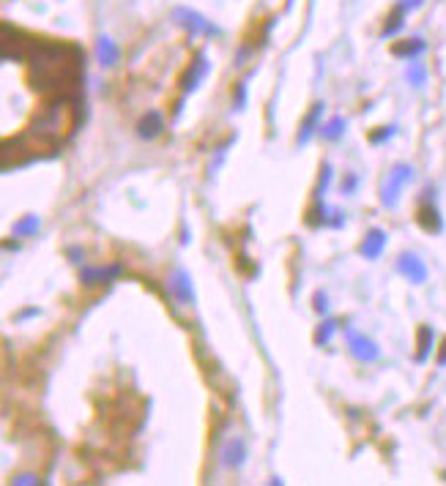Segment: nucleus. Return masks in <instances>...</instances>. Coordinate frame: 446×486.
I'll list each match as a JSON object with an SVG mask.
<instances>
[{
    "label": "nucleus",
    "instance_id": "1",
    "mask_svg": "<svg viewBox=\"0 0 446 486\" xmlns=\"http://www.w3.org/2000/svg\"><path fill=\"white\" fill-rule=\"evenodd\" d=\"M28 63H31L28 80H31L34 91H39V93H50V91L69 93L83 80L85 55L77 44L34 38Z\"/></svg>",
    "mask_w": 446,
    "mask_h": 486
},
{
    "label": "nucleus",
    "instance_id": "2",
    "mask_svg": "<svg viewBox=\"0 0 446 486\" xmlns=\"http://www.w3.org/2000/svg\"><path fill=\"white\" fill-rule=\"evenodd\" d=\"M77 123H80V98L74 93H58L36 113V118L25 131V137L36 148L55 150L74 134Z\"/></svg>",
    "mask_w": 446,
    "mask_h": 486
},
{
    "label": "nucleus",
    "instance_id": "3",
    "mask_svg": "<svg viewBox=\"0 0 446 486\" xmlns=\"http://www.w3.org/2000/svg\"><path fill=\"white\" fill-rule=\"evenodd\" d=\"M31 41L22 31L11 28L9 22L3 25V61H28L31 55Z\"/></svg>",
    "mask_w": 446,
    "mask_h": 486
},
{
    "label": "nucleus",
    "instance_id": "4",
    "mask_svg": "<svg viewBox=\"0 0 446 486\" xmlns=\"http://www.w3.org/2000/svg\"><path fill=\"white\" fill-rule=\"evenodd\" d=\"M173 19L181 25L183 31L192 33V36H219V28H216L214 22H208L206 16L192 11V9H176Z\"/></svg>",
    "mask_w": 446,
    "mask_h": 486
},
{
    "label": "nucleus",
    "instance_id": "5",
    "mask_svg": "<svg viewBox=\"0 0 446 486\" xmlns=\"http://www.w3.org/2000/svg\"><path fill=\"white\" fill-rule=\"evenodd\" d=\"M411 178H413L411 167H405V164L395 167V172L389 175V183H386V189H383V202H386V205H395L397 197H400V189H402Z\"/></svg>",
    "mask_w": 446,
    "mask_h": 486
},
{
    "label": "nucleus",
    "instance_id": "6",
    "mask_svg": "<svg viewBox=\"0 0 446 486\" xmlns=\"http://www.w3.org/2000/svg\"><path fill=\"white\" fill-rule=\"evenodd\" d=\"M206 71H208V61H206V55H203V52H198V55H195V63L183 71L178 85H181L183 91L189 93V91H195V88L200 85V80L206 77Z\"/></svg>",
    "mask_w": 446,
    "mask_h": 486
},
{
    "label": "nucleus",
    "instance_id": "7",
    "mask_svg": "<svg viewBox=\"0 0 446 486\" xmlns=\"http://www.w3.org/2000/svg\"><path fill=\"white\" fill-rule=\"evenodd\" d=\"M397 268H400V274L408 276L413 284H422L425 279H427V268H425V262L419 257H413V254H402L400 262H397Z\"/></svg>",
    "mask_w": 446,
    "mask_h": 486
},
{
    "label": "nucleus",
    "instance_id": "8",
    "mask_svg": "<svg viewBox=\"0 0 446 486\" xmlns=\"http://www.w3.org/2000/svg\"><path fill=\"white\" fill-rule=\"evenodd\" d=\"M348 344H350V353L359 358V361H375L378 358V347L372 341L362 336V334H348Z\"/></svg>",
    "mask_w": 446,
    "mask_h": 486
},
{
    "label": "nucleus",
    "instance_id": "9",
    "mask_svg": "<svg viewBox=\"0 0 446 486\" xmlns=\"http://www.w3.org/2000/svg\"><path fill=\"white\" fill-rule=\"evenodd\" d=\"M383 246H386V235H383V229H370L367 232V238L362 241L359 246V252H362L367 259H375L383 252Z\"/></svg>",
    "mask_w": 446,
    "mask_h": 486
},
{
    "label": "nucleus",
    "instance_id": "10",
    "mask_svg": "<svg viewBox=\"0 0 446 486\" xmlns=\"http://www.w3.org/2000/svg\"><path fill=\"white\" fill-rule=\"evenodd\" d=\"M416 224L425 229V232H441V216L438 211L432 208V205H422L419 211H416Z\"/></svg>",
    "mask_w": 446,
    "mask_h": 486
},
{
    "label": "nucleus",
    "instance_id": "11",
    "mask_svg": "<svg viewBox=\"0 0 446 486\" xmlns=\"http://www.w3.org/2000/svg\"><path fill=\"white\" fill-rule=\"evenodd\" d=\"M162 129H165V123H162V115L159 113H148L140 123H137V134H140L143 140H153Z\"/></svg>",
    "mask_w": 446,
    "mask_h": 486
},
{
    "label": "nucleus",
    "instance_id": "12",
    "mask_svg": "<svg viewBox=\"0 0 446 486\" xmlns=\"http://www.w3.org/2000/svg\"><path fill=\"white\" fill-rule=\"evenodd\" d=\"M121 274V265H110V268H85L83 271V284H101V281H110L113 276Z\"/></svg>",
    "mask_w": 446,
    "mask_h": 486
},
{
    "label": "nucleus",
    "instance_id": "13",
    "mask_svg": "<svg viewBox=\"0 0 446 486\" xmlns=\"http://www.w3.org/2000/svg\"><path fill=\"white\" fill-rule=\"evenodd\" d=\"M170 287H173V292L178 295V301H183V304H192V301H195V295H192V281H189V276L183 274V271L176 274V279L170 281Z\"/></svg>",
    "mask_w": 446,
    "mask_h": 486
},
{
    "label": "nucleus",
    "instance_id": "14",
    "mask_svg": "<svg viewBox=\"0 0 446 486\" xmlns=\"http://www.w3.org/2000/svg\"><path fill=\"white\" fill-rule=\"evenodd\" d=\"M96 55H99V61L104 66H116L121 52H118V47L107 38V36H101L99 41H96Z\"/></svg>",
    "mask_w": 446,
    "mask_h": 486
},
{
    "label": "nucleus",
    "instance_id": "15",
    "mask_svg": "<svg viewBox=\"0 0 446 486\" xmlns=\"http://www.w3.org/2000/svg\"><path fill=\"white\" fill-rule=\"evenodd\" d=\"M419 52H425V41H422V38L397 41L395 47H392V55H397V58H416Z\"/></svg>",
    "mask_w": 446,
    "mask_h": 486
},
{
    "label": "nucleus",
    "instance_id": "16",
    "mask_svg": "<svg viewBox=\"0 0 446 486\" xmlns=\"http://www.w3.org/2000/svg\"><path fill=\"white\" fill-rule=\"evenodd\" d=\"M416 336H419V341H416V347H419V350H416V361H425L430 353V347H432V328H430V325H422Z\"/></svg>",
    "mask_w": 446,
    "mask_h": 486
},
{
    "label": "nucleus",
    "instance_id": "17",
    "mask_svg": "<svg viewBox=\"0 0 446 486\" xmlns=\"http://www.w3.org/2000/svg\"><path fill=\"white\" fill-rule=\"evenodd\" d=\"M323 113V104H315L313 110H310V115L304 118V129H301V134H298V140L301 143H307L310 140V134L315 131V123H318V115Z\"/></svg>",
    "mask_w": 446,
    "mask_h": 486
},
{
    "label": "nucleus",
    "instance_id": "18",
    "mask_svg": "<svg viewBox=\"0 0 446 486\" xmlns=\"http://www.w3.org/2000/svg\"><path fill=\"white\" fill-rule=\"evenodd\" d=\"M241 459H244V443L233 440L230 445H228V451H225V462L228 465H241Z\"/></svg>",
    "mask_w": 446,
    "mask_h": 486
},
{
    "label": "nucleus",
    "instance_id": "19",
    "mask_svg": "<svg viewBox=\"0 0 446 486\" xmlns=\"http://www.w3.org/2000/svg\"><path fill=\"white\" fill-rule=\"evenodd\" d=\"M402 14H405L402 9H395V14L389 16L386 25H383V36H395V33L402 28Z\"/></svg>",
    "mask_w": 446,
    "mask_h": 486
},
{
    "label": "nucleus",
    "instance_id": "20",
    "mask_svg": "<svg viewBox=\"0 0 446 486\" xmlns=\"http://www.w3.org/2000/svg\"><path fill=\"white\" fill-rule=\"evenodd\" d=\"M343 126H345V120H343V118H334L331 123H326V126H320V134H323L326 140H337V137L343 134Z\"/></svg>",
    "mask_w": 446,
    "mask_h": 486
},
{
    "label": "nucleus",
    "instance_id": "21",
    "mask_svg": "<svg viewBox=\"0 0 446 486\" xmlns=\"http://www.w3.org/2000/svg\"><path fill=\"white\" fill-rule=\"evenodd\" d=\"M14 232L17 235H34V232H39V216H25L14 227Z\"/></svg>",
    "mask_w": 446,
    "mask_h": 486
},
{
    "label": "nucleus",
    "instance_id": "22",
    "mask_svg": "<svg viewBox=\"0 0 446 486\" xmlns=\"http://www.w3.org/2000/svg\"><path fill=\"white\" fill-rule=\"evenodd\" d=\"M329 219H326V208L323 205H315V208H310V213H307V224L310 227H320V224H326Z\"/></svg>",
    "mask_w": 446,
    "mask_h": 486
},
{
    "label": "nucleus",
    "instance_id": "23",
    "mask_svg": "<svg viewBox=\"0 0 446 486\" xmlns=\"http://www.w3.org/2000/svg\"><path fill=\"white\" fill-rule=\"evenodd\" d=\"M425 77H427V71H425V68H422L419 63H413L411 71H408V80H411L413 85L419 88V85H425Z\"/></svg>",
    "mask_w": 446,
    "mask_h": 486
},
{
    "label": "nucleus",
    "instance_id": "24",
    "mask_svg": "<svg viewBox=\"0 0 446 486\" xmlns=\"http://www.w3.org/2000/svg\"><path fill=\"white\" fill-rule=\"evenodd\" d=\"M334 328H337V323H323V328L315 334V341H318V344H326V341L331 339V334H334Z\"/></svg>",
    "mask_w": 446,
    "mask_h": 486
},
{
    "label": "nucleus",
    "instance_id": "25",
    "mask_svg": "<svg viewBox=\"0 0 446 486\" xmlns=\"http://www.w3.org/2000/svg\"><path fill=\"white\" fill-rule=\"evenodd\" d=\"M392 134H395L392 126H383L380 131H372V134H370V143H383V140H386V137H392Z\"/></svg>",
    "mask_w": 446,
    "mask_h": 486
},
{
    "label": "nucleus",
    "instance_id": "26",
    "mask_svg": "<svg viewBox=\"0 0 446 486\" xmlns=\"http://www.w3.org/2000/svg\"><path fill=\"white\" fill-rule=\"evenodd\" d=\"M353 186H356V178H353V175H348V180H343V192H350Z\"/></svg>",
    "mask_w": 446,
    "mask_h": 486
},
{
    "label": "nucleus",
    "instance_id": "27",
    "mask_svg": "<svg viewBox=\"0 0 446 486\" xmlns=\"http://www.w3.org/2000/svg\"><path fill=\"white\" fill-rule=\"evenodd\" d=\"M438 366H446V339L441 344V353H438Z\"/></svg>",
    "mask_w": 446,
    "mask_h": 486
},
{
    "label": "nucleus",
    "instance_id": "28",
    "mask_svg": "<svg viewBox=\"0 0 446 486\" xmlns=\"http://www.w3.org/2000/svg\"><path fill=\"white\" fill-rule=\"evenodd\" d=\"M17 484H36L34 475H22V478H17Z\"/></svg>",
    "mask_w": 446,
    "mask_h": 486
}]
</instances>
